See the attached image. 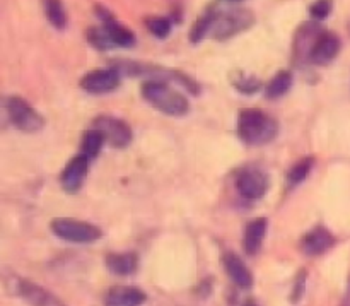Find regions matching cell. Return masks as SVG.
Masks as SVG:
<instances>
[{
  "mask_svg": "<svg viewBox=\"0 0 350 306\" xmlns=\"http://www.w3.org/2000/svg\"><path fill=\"white\" fill-rule=\"evenodd\" d=\"M238 192L248 201H258L269 190V177L258 168H246L236 178Z\"/></svg>",
  "mask_w": 350,
  "mask_h": 306,
  "instance_id": "cell-8",
  "label": "cell"
},
{
  "mask_svg": "<svg viewBox=\"0 0 350 306\" xmlns=\"http://www.w3.org/2000/svg\"><path fill=\"white\" fill-rule=\"evenodd\" d=\"M50 228L58 238L70 243H94L103 236L101 229L98 226L72 218L53 219Z\"/></svg>",
  "mask_w": 350,
  "mask_h": 306,
  "instance_id": "cell-4",
  "label": "cell"
},
{
  "mask_svg": "<svg viewBox=\"0 0 350 306\" xmlns=\"http://www.w3.org/2000/svg\"><path fill=\"white\" fill-rule=\"evenodd\" d=\"M214 16H215L214 10H208V12H205L204 16L198 17V21L193 24V27H191L190 31V40L193 41V43H198V41H202L208 33H211L212 23H214Z\"/></svg>",
  "mask_w": 350,
  "mask_h": 306,
  "instance_id": "cell-22",
  "label": "cell"
},
{
  "mask_svg": "<svg viewBox=\"0 0 350 306\" xmlns=\"http://www.w3.org/2000/svg\"><path fill=\"white\" fill-rule=\"evenodd\" d=\"M321 27L318 24L306 23L297 29L296 40H294V57L296 60H304L310 58V51L313 48L314 41H317L318 34L321 33Z\"/></svg>",
  "mask_w": 350,
  "mask_h": 306,
  "instance_id": "cell-16",
  "label": "cell"
},
{
  "mask_svg": "<svg viewBox=\"0 0 350 306\" xmlns=\"http://www.w3.org/2000/svg\"><path fill=\"white\" fill-rule=\"evenodd\" d=\"M146 294L139 288L116 286L106 293L105 306H142Z\"/></svg>",
  "mask_w": 350,
  "mask_h": 306,
  "instance_id": "cell-14",
  "label": "cell"
},
{
  "mask_svg": "<svg viewBox=\"0 0 350 306\" xmlns=\"http://www.w3.org/2000/svg\"><path fill=\"white\" fill-rule=\"evenodd\" d=\"M255 24V14L248 9H231L224 12H215L212 23V36L219 41L229 40L243 31L250 29Z\"/></svg>",
  "mask_w": 350,
  "mask_h": 306,
  "instance_id": "cell-3",
  "label": "cell"
},
{
  "mask_svg": "<svg viewBox=\"0 0 350 306\" xmlns=\"http://www.w3.org/2000/svg\"><path fill=\"white\" fill-rule=\"evenodd\" d=\"M232 84L243 94H255L260 89V81L255 77V75L243 74V72H238V74L232 77Z\"/></svg>",
  "mask_w": 350,
  "mask_h": 306,
  "instance_id": "cell-24",
  "label": "cell"
},
{
  "mask_svg": "<svg viewBox=\"0 0 350 306\" xmlns=\"http://www.w3.org/2000/svg\"><path fill=\"white\" fill-rule=\"evenodd\" d=\"M335 245V238L327 228L323 226H317L314 229H311L306 236L303 238V250L306 255L317 257L321 253L328 252L332 246Z\"/></svg>",
  "mask_w": 350,
  "mask_h": 306,
  "instance_id": "cell-13",
  "label": "cell"
},
{
  "mask_svg": "<svg viewBox=\"0 0 350 306\" xmlns=\"http://www.w3.org/2000/svg\"><path fill=\"white\" fill-rule=\"evenodd\" d=\"M304 290H306V270H301L296 277V283H294L293 290V303H297V301L303 298Z\"/></svg>",
  "mask_w": 350,
  "mask_h": 306,
  "instance_id": "cell-28",
  "label": "cell"
},
{
  "mask_svg": "<svg viewBox=\"0 0 350 306\" xmlns=\"http://www.w3.org/2000/svg\"><path fill=\"white\" fill-rule=\"evenodd\" d=\"M340 306H350V283L347 286V291H345V296H344V300H342Z\"/></svg>",
  "mask_w": 350,
  "mask_h": 306,
  "instance_id": "cell-30",
  "label": "cell"
},
{
  "mask_svg": "<svg viewBox=\"0 0 350 306\" xmlns=\"http://www.w3.org/2000/svg\"><path fill=\"white\" fill-rule=\"evenodd\" d=\"M88 40L92 47L99 48V50H108V48H113L111 41H109L106 31L101 27H91L88 31Z\"/></svg>",
  "mask_w": 350,
  "mask_h": 306,
  "instance_id": "cell-26",
  "label": "cell"
},
{
  "mask_svg": "<svg viewBox=\"0 0 350 306\" xmlns=\"http://www.w3.org/2000/svg\"><path fill=\"white\" fill-rule=\"evenodd\" d=\"M243 306H258V305H256L253 300H248V301H245V303H243Z\"/></svg>",
  "mask_w": 350,
  "mask_h": 306,
  "instance_id": "cell-31",
  "label": "cell"
},
{
  "mask_svg": "<svg viewBox=\"0 0 350 306\" xmlns=\"http://www.w3.org/2000/svg\"><path fill=\"white\" fill-rule=\"evenodd\" d=\"M311 168H313V160L311 157H306V160L299 161V163L294 164L293 168H291L289 175H287V180H289L291 185H297L301 183V181L306 180V177L310 175Z\"/></svg>",
  "mask_w": 350,
  "mask_h": 306,
  "instance_id": "cell-25",
  "label": "cell"
},
{
  "mask_svg": "<svg viewBox=\"0 0 350 306\" xmlns=\"http://www.w3.org/2000/svg\"><path fill=\"white\" fill-rule=\"evenodd\" d=\"M3 283H5V288L10 293L21 296L31 306H64V303L58 298L48 293L44 288L38 286V284L31 283L27 279H23L19 276L3 277Z\"/></svg>",
  "mask_w": 350,
  "mask_h": 306,
  "instance_id": "cell-6",
  "label": "cell"
},
{
  "mask_svg": "<svg viewBox=\"0 0 350 306\" xmlns=\"http://www.w3.org/2000/svg\"><path fill=\"white\" fill-rule=\"evenodd\" d=\"M139 259L135 253H109L106 257V267L116 276H130L137 270Z\"/></svg>",
  "mask_w": 350,
  "mask_h": 306,
  "instance_id": "cell-18",
  "label": "cell"
},
{
  "mask_svg": "<svg viewBox=\"0 0 350 306\" xmlns=\"http://www.w3.org/2000/svg\"><path fill=\"white\" fill-rule=\"evenodd\" d=\"M120 86V72L116 68H98L81 79V88L91 94H106Z\"/></svg>",
  "mask_w": 350,
  "mask_h": 306,
  "instance_id": "cell-9",
  "label": "cell"
},
{
  "mask_svg": "<svg viewBox=\"0 0 350 306\" xmlns=\"http://www.w3.org/2000/svg\"><path fill=\"white\" fill-rule=\"evenodd\" d=\"M265 235H267V219L265 218L255 219V221H252L248 226H246L245 238H243V245H245V250L248 255H255V253L258 252L260 246H262V243H263V240H265Z\"/></svg>",
  "mask_w": 350,
  "mask_h": 306,
  "instance_id": "cell-17",
  "label": "cell"
},
{
  "mask_svg": "<svg viewBox=\"0 0 350 306\" xmlns=\"http://www.w3.org/2000/svg\"><path fill=\"white\" fill-rule=\"evenodd\" d=\"M293 86V74L289 71H280L277 72L275 77L267 84L265 94L269 99H277L282 98L284 94H287Z\"/></svg>",
  "mask_w": 350,
  "mask_h": 306,
  "instance_id": "cell-19",
  "label": "cell"
},
{
  "mask_svg": "<svg viewBox=\"0 0 350 306\" xmlns=\"http://www.w3.org/2000/svg\"><path fill=\"white\" fill-rule=\"evenodd\" d=\"M226 2H231V3H238V2H241V0H226Z\"/></svg>",
  "mask_w": 350,
  "mask_h": 306,
  "instance_id": "cell-32",
  "label": "cell"
},
{
  "mask_svg": "<svg viewBox=\"0 0 350 306\" xmlns=\"http://www.w3.org/2000/svg\"><path fill=\"white\" fill-rule=\"evenodd\" d=\"M332 9H334V0H314L310 7V14L313 19L323 21L330 16Z\"/></svg>",
  "mask_w": 350,
  "mask_h": 306,
  "instance_id": "cell-27",
  "label": "cell"
},
{
  "mask_svg": "<svg viewBox=\"0 0 350 306\" xmlns=\"http://www.w3.org/2000/svg\"><path fill=\"white\" fill-rule=\"evenodd\" d=\"M9 122V113H7V106L5 103H3V105H0V129H3Z\"/></svg>",
  "mask_w": 350,
  "mask_h": 306,
  "instance_id": "cell-29",
  "label": "cell"
},
{
  "mask_svg": "<svg viewBox=\"0 0 350 306\" xmlns=\"http://www.w3.org/2000/svg\"><path fill=\"white\" fill-rule=\"evenodd\" d=\"M340 38L330 31H321L310 51L308 60L314 65H328L340 51Z\"/></svg>",
  "mask_w": 350,
  "mask_h": 306,
  "instance_id": "cell-10",
  "label": "cell"
},
{
  "mask_svg": "<svg viewBox=\"0 0 350 306\" xmlns=\"http://www.w3.org/2000/svg\"><path fill=\"white\" fill-rule=\"evenodd\" d=\"M43 10L51 26L60 31L67 27V12L62 0H43Z\"/></svg>",
  "mask_w": 350,
  "mask_h": 306,
  "instance_id": "cell-20",
  "label": "cell"
},
{
  "mask_svg": "<svg viewBox=\"0 0 350 306\" xmlns=\"http://www.w3.org/2000/svg\"><path fill=\"white\" fill-rule=\"evenodd\" d=\"M142 96L149 105H152L154 108L159 110L164 115L185 116L190 112L188 99L180 91L167 86L166 82L157 81V79L144 82Z\"/></svg>",
  "mask_w": 350,
  "mask_h": 306,
  "instance_id": "cell-1",
  "label": "cell"
},
{
  "mask_svg": "<svg viewBox=\"0 0 350 306\" xmlns=\"http://www.w3.org/2000/svg\"><path fill=\"white\" fill-rule=\"evenodd\" d=\"M96 14H98L99 19L103 21V29L106 31V34H108L113 47L129 48L135 43V36H133L132 31H130L129 27L122 26V24L111 16L109 10H106L105 7L98 5L96 7Z\"/></svg>",
  "mask_w": 350,
  "mask_h": 306,
  "instance_id": "cell-11",
  "label": "cell"
},
{
  "mask_svg": "<svg viewBox=\"0 0 350 306\" xmlns=\"http://www.w3.org/2000/svg\"><path fill=\"white\" fill-rule=\"evenodd\" d=\"M7 113L12 125L23 130L26 133H36L44 127V118L26 101L19 96H12L5 101Z\"/></svg>",
  "mask_w": 350,
  "mask_h": 306,
  "instance_id": "cell-5",
  "label": "cell"
},
{
  "mask_svg": "<svg viewBox=\"0 0 350 306\" xmlns=\"http://www.w3.org/2000/svg\"><path fill=\"white\" fill-rule=\"evenodd\" d=\"M222 264H224L226 272H228V276L231 277V281L236 286H239L241 290H250L253 286L252 272H250L248 267L243 264V260L236 253H226L224 259H222Z\"/></svg>",
  "mask_w": 350,
  "mask_h": 306,
  "instance_id": "cell-15",
  "label": "cell"
},
{
  "mask_svg": "<svg viewBox=\"0 0 350 306\" xmlns=\"http://www.w3.org/2000/svg\"><path fill=\"white\" fill-rule=\"evenodd\" d=\"M103 144H105V139H103L101 133L98 132L96 129L88 130L82 137V156L88 157L89 161L96 160L99 156L103 149Z\"/></svg>",
  "mask_w": 350,
  "mask_h": 306,
  "instance_id": "cell-21",
  "label": "cell"
},
{
  "mask_svg": "<svg viewBox=\"0 0 350 306\" xmlns=\"http://www.w3.org/2000/svg\"><path fill=\"white\" fill-rule=\"evenodd\" d=\"M92 129L98 130L105 142L116 149H123L132 142V129L123 120L113 118V116H98L92 123Z\"/></svg>",
  "mask_w": 350,
  "mask_h": 306,
  "instance_id": "cell-7",
  "label": "cell"
},
{
  "mask_svg": "<svg viewBox=\"0 0 350 306\" xmlns=\"http://www.w3.org/2000/svg\"><path fill=\"white\" fill-rule=\"evenodd\" d=\"M88 168H89V160L82 154L75 156L74 160L68 161V164L65 166V170L62 171V187L68 194H75L77 190H81L82 183H84L85 177H88Z\"/></svg>",
  "mask_w": 350,
  "mask_h": 306,
  "instance_id": "cell-12",
  "label": "cell"
},
{
  "mask_svg": "<svg viewBox=\"0 0 350 306\" xmlns=\"http://www.w3.org/2000/svg\"><path fill=\"white\" fill-rule=\"evenodd\" d=\"M146 26H147V29L154 34V36L159 38V40H164V38L170 36L173 24H171V21L167 19V17L150 16L146 19Z\"/></svg>",
  "mask_w": 350,
  "mask_h": 306,
  "instance_id": "cell-23",
  "label": "cell"
},
{
  "mask_svg": "<svg viewBox=\"0 0 350 306\" xmlns=\"http://www.w3.org/2000/svg\"><path fill=\"white\" fill-rule=\"evenodd\" d=\"M277 122L270 118L262 110L248 108L239 113L238 133L243 142L250 146H262L270 142L277 136Z\"/></svg>",
  "mask_w": 350,
  "mask_h": 306,
  "instance_id": "cell-2",
  "label": "cell"
}]
</instances>
